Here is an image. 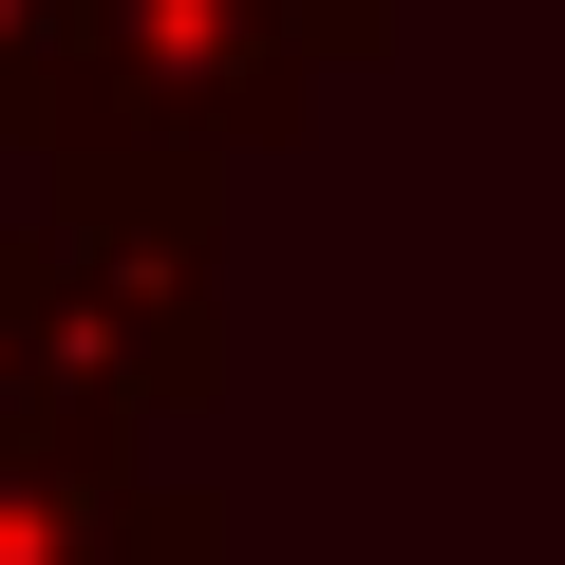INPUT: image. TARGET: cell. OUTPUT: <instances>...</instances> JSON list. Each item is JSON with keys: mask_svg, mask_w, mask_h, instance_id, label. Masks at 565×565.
<instances>
[{"mask_svg": "<svg viewBox=\"0 0 565 565\" xmlns=\"http://www.w3.org/2000/svg\"><path fill=\"white\" fill-rule=\"evenodd\" d=\"M0 565H207V527L76 415V434H0Z\"/></svg>", "mask_w": 565, "mask_h": 565, "instance_id": "6da1fadb", "label": "cell"}]
</instances>
